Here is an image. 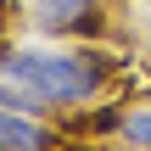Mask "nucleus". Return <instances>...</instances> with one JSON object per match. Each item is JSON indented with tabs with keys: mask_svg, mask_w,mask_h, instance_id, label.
Wrapping results in <instances>:
<instances>
[{
	"mask_svg": "<svg viewBox=\"0 0 151 151\" xmlns=\"http://www.w3.org/2000/svg\"><path fill=\"white\" fill-rule=\"evenodd\" d=\"M56 146H62V134L45 118H28V112L0 106V151H56Z\"/></svg>",
	"mask_w": 151,
	"mask_h": 151,
	"instance_id": "7ed1b4c3",
	"label": "nucleus"
},
{
	"mask_svg": "<svg viewBox=\"0 0 151 151\" xmlns=\"http://www.w3.org/2000/svg\"><path fill=\"white\" fill-rule=\"evenodd\" d=\"M22 22L34 39H101L106 0H22Z\"/></svg>",
	"mask_w": 151,
	"mask_h": 151,
	"instance_id": "f03ea898",
	"label": "nucleus"
},
{
	"mask_svg": "<svg viewBox=\"0 0 151 151\" xmlns=\"http://www.w3.org/2000/svg\"><path fill=\"white\" fill-rule=\"evenodd\" d=\"M118 146H129V151H151V106H123Z\"/></svg>",
	"mask_w": 151,
	"mask_h": 151,
	"instance_id": "20e7f679",
	"label": "nucleus"
},
{
	"mask_svg": "<svg viewBox=\"0 0 151 151\" xmlns=\"http://www.w3.org/2000/svg\"><path fill=\"white\" fill-rule=\"evenodd\" d=\"M112 73H118V56L90 39H34V45L0 50V78L28 95L34 118L78 112V106L101 101Z\"/></svg>",
	"mask_w": 151,
	"mask_h": 151,
	"instance_id": "f257e3e1",
	"label": "nucleus"
}]
</instances>
